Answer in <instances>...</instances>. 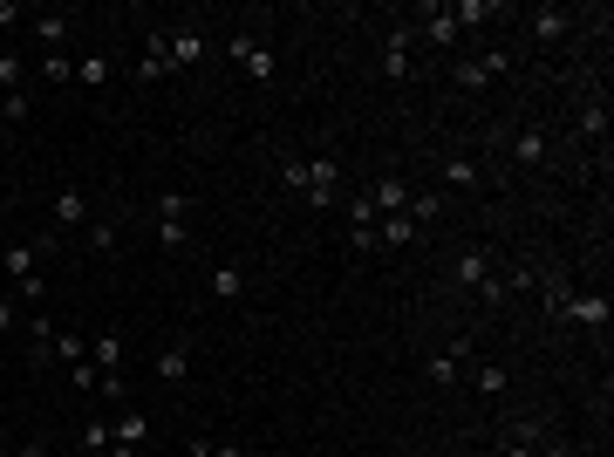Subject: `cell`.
I'll return each instance as SVG.
<instances>
[{
	"label": "cell",
	"mask_w": 614,
	"mask_h": 457,
	"mask_svg": "<svg viewBox=\"0 0 614 457\" xmlns=\"http://www.w3.org/2000/svg\"><path fill=\"white\" fill-rule=\"evenodd\" d=\"M48 246L55 239H14V246H0V280H7L14 301H41L48 294V280H41V253Z\"/></svg>",
	"instance_id": "obj_1"
},
{
	"label": "cell",
	"mask_w": 614,
	"mask_h": 457,
	"mask_svg": "<svg viewBox=\"0 0 614 457\" xmlns=\"http://www.w3.org/2000/svg\"><path fill=\"white\" fill-rule=\"evenodd\" d=\"M451 280H458L464 294H478V301H492V307L505 301V280H499V267H492V253H485V246H464L458 260H451Z\"/></svg>",
	"instance_id": "obj_2"
},
{
	"label": "cell",
	"mask_w": 614,
	"mask_h": 457,
	"mask_svg": "<svg viewBox=\"0 0 614 457\" xmlns=\"http://www.w3.org/2000/svg\"><path fill=\"white\" fill-rule=\"evenodd\" d=\"M499 76H512V55H505V48H478V55H458V62H451V82H458V89H492Z\"/></svg>",
	"instance_id": "obj_3"
},
{
	"label": "cell",
	"mask_w": 614,
	"mask_h": 457,
	"mask_svg": "<svg viewBox=\"0 0 614 457\" xmlns=\"http://www.w3.org/2000/svg\"><path fill=\"white\" fill-rule=\"evenodd\" d=\"M505 151H512L519 171H539V164L553 157V137H546V123H519V130L505 137Z\"/></svg>",
	"instance_id": "obj_4"
},
{
	"label": "cell",
	"mask_w": 614,
	"mask_h": 457,
	"mask_svg": "<svg viewBox=\"0 0 614 457\" xmlns=\"http://www.w3.org/2000/svg\"><path fill=\"white\" fill-rule=\"evenodd\" d=\"M335 191H342V164L335 157H307V205H335Z\"/></svg>",
	"instance_id": "obj_5"
},
{
	"label": "cell",
	"mask_w": 614,
	"mask_h": 457,
	"mask_svg": "<svg viewBox=\"0 0 614 457\" xmlns=\"http://www.w3.org/2000/svg\"><path fill=\"white\" fill-rule=\"evenodd\" d=\"M144 437H151V417H144V410H123V417L110 423V457H137Z\"/></svg>",
	"instance_id": "obj_6"
},
{
	"label": "cell",
	"mask_w": 614,
	"mask_h": 457,
	"mask_svg": "<svg viewBox=\"0 0 614 457\" xmlns=\"http://www.w3.org/2000/svg\"><path fill=\"white\" fill-rule=\"evenodd\" d=\"M348 246H355V253H376V205H369V191L348 198Z\"/></svg>",
	"instance_id": "obj_7"
},
{
	"label": "cell",
	"mask_w": 614,
	"mask_h": 457,
	"mask_svg": "<svg viewBox=\"0 0 614 457\" xmlns=\"http://www.w3.org/2000/svg\"><path fill=\"white\" fill-rule=\"evenodd\" d=\"M232 62H239L253 82H273V48L260 35H232Z\"/></svg>",
	"instance_id": "obj_8"
},
{
	"label": "cell",
	"mask_w": 614,
	"mask_h": 457,
	"mask_svg": "<svg viewBox=\"0 0 614 457\" xmlns=\"http://www.w3.org/2000/svg\"><path fill=\"white\" fill-rule=\"evenodd\" d=\"M464 355H471V348H464V342H451V348H430V362H423V376L437 382V389H458V382H464Z\"/></svg>",
	"instance_id": "obj_9"
},
{
	"label": "cell",
	"mask_w": 614,
	"mask_h": 457,
	"mask_svg": "<svg viewBox=\"0 0 614 457\" xmlns=\"http://www.w3.org/2000/svg\"><path fill=\"white\" fill-rule=\"evenodd\" d=\"M410 48H417V28H389L383 35V76L410 82Z\"/></svg>",
	"instance_id": "obj_10"
},
{
	"label": "cell",
	"mask_w": 614,
	"mask_h": 457,
	"mask_svg": "<svg viewBox=\"0 0 614 457\" xmlns=\"http://www.w3.org/2000/svg\"><path fill=\"white\" fill-rule=\"evenodd\" d=\"M55 232H89V191L82 185L55 191Z\"/></svg>",
	"instance_id": "obj_11"
},
{
	"label": "cell",
	"mask_w": 614,
	"mask_h": 457,
	"mask_svg": "<svg viewBox=\"0 0 614 457\" xmlns=\"http://www.w3.org/2000/svg\"><path fill=\"white\" fill-rule=\"evenodd\" d=\"M567 28H574V14H567V7H533V14H526V35H533L539 48L567 41Z\"/></svg>",
	"instance_id": "obj_12"
},
{
	"label": "cell",
	"mask_w": 614,
	"mask_h": 457,
	"mask_svg": "<svg viewBox=\"0 0 614 457\" xmlns=\"http://www.w3.org/2000/svg\"><path fill=\"white\" fill-rule=\"evenodd\" d=\"M553 321H580V328H608V294H567Z\"/></svg>",
	"instance_id": "obj_13"
},
{
	"label": "cell",
	"mask_w": 614,
	"mask_h": 457,
	"mask_svg": "<svg viewBox=\"0 0 614 457\" xmlns=\"http://www.w3.org/2000/svg\"><path fill=\"white\" fill-rule=\"evenodd\" d=\"M137 82H164V76H178L171 69V48H164V35H144V55H137V69H130Z\"/></svg>",
	"instance_id": "obj_14"
},
{
	"label": "cell",
	"mask_w": 614,
	"mask_h": 457,
	"mask_svg": "<svg viewBox=\"0 0 614 457\" xmlns=\"http://www.w3.org/2000/svg\"><path fill=\"white\" fill-rule=\"evenodd\" d=\"M417 41H430V48H458L451 14H444V7H423V14H417Z\"/></svg>",
	"instance_id": "obj_15"
},
{
	"label": "cell",
	"mask_w": 614,
	"mask_h": 457,
	"mask_svg": "<svg viewBox=\"0 0 614 457\" xmlns=\"http://www.w3.org/2000/svg\"><path fill=\"white\" fill-rule=\"evenodd\" d=\"M437 178H444L451 191H471V185H485V164H478L471 151H458V157H444V171H437Z\"/></svg>",
	"instance_id": "obj_16"
},
{
	"label": "cell",
	"mask_w": 614,
	"mask_h": 457,
	"mask_svg": "<svg viewBox=\"0 0 614 457\" xmlns=\"http://www.w3.org/2000/svg\"><path fill=\"white\" fill-rule=\"evenodd\" d=\"M164 48H171V69H192L198 55H205V35L185 21V28H171V35H164Z\"/></svg>",
	"instance_id": "obj_17"
},
{
	"label": "cell",
	"mask_w": 614,
	"mask_h": 457,
	"mask_svg": "<svg viewBox=\"0 0 614 457\" xmlns=\"http://www.w3.org/2000/svg\"><path fill=\"white\" fill-rule=\"evenodd\" d=\"M28 28H35L41 55H62V41H69V14H55V7H48V14H35Z\"/></svg>",
	"instance_id": "obj_18"
},
{
	"label": "cell",
	"mask_w": 614,
	"mask_h": 457,
	"mask_svg": "<svg viewBox=\"0 0 614 457\" xmlns=\"http://www.w3.org/2000/svg\"><path fill=\"white\" fill-rule=\"evenodd\" d=\"M157 382H192V348L185 342L157 348Z\"/></svg>",
	"instance_id": "obj_19"
},
{
	"label": "cell",
	"mask_w": 614,
	"mask_h": 457,
	"mask_svg": "<svg viewBox=\"0 0 614 457\" xmlns=\"http://www.w3.org/2000/svg\"><path fill=\"white\" fill-rule=\"evenodd\" d=\"M212 294H219V301H246V267H239V260H219V267H212Z\"/></svg>",
	"instance_id": "obj_20"
},
{
	"label": "cell",
	"mask_w": 614,
	"mask_h": 457,
	"mask_svg": "<svg viewBox=\"0 0 614 457\" xmlns=\"http://www.w3.org/2000/svg\"><path fill=\"white\" fill-rule=\"evenodd\" d=\"M89 362H96V369H103V376H123V335H96V342H89Z\"/></svg>",
	"instance_id": "obj_21"
},
{
	"label": "cell",
	"mask_w": 614,
	"mask_h": 457,
	"mask_svg": "<svg viewBox=\"0 0 614 457\" xmlns=\"http://www.w3.org/2000/svg\"><path fill=\"white\" fill-rule=\"evenodd\" d=\"M28 342H35V348H28V362L48 369V362H55V321H41V314H35V321H28Z\"/></svg>",
	"instance_id": "obj_22"
},
{
	"label": "cell",
	"mask_w": 614,
	"mask_h": 457,
	"mask_svg": "<svg viewBox=\"0 0 614 457\" xmlns=\"http://www.w3.org/2000/svg\"><path fill=\"white\" fill-rule=\"evenodd\" d=\"M471 382H478V396H505V389H512V369H505V362H478Z\"/></svg>",
	"instance_id": "obj_23"
},
{
	"label": "cell",
	"mask_w": 614,
	"mask_h": 457,
	"mask_svg": "<svg viewBox=\"0 0 614 457\" xmlns=\"http://www.w3.org/2000/svg\"><path fill=\"white\" fill-rule=\"evenodd\" d=\"M410 239H417V226H410L403 212H389L383 226H376V246H410Z\"/></svg>",
	"instance_id": "obj_24"
},
{
	"label": "cell",
	"mask_w": 614,
	"mask_h": 457,
	"mask_svg": "<svg viewBox=\"0 0 614 457\" xmlns=\"http://www.w3.org/2000/svg\"><path fill=\"white\" fill-rule=\"evenodd\" d=\"M444 14H451V28H478V21H492V7H485V0H451Z\"/></svg>",
	"instance_id": "obj_25"
},
{
	"label": "cell",
	"mask_w": 614,
	"mask_h": 457,
	"mask_svg": "<svg viewBox=\"0 0 614 457\" xmlns=\"http://www.w3.org/2000/svg\"><path fill=\"white\" fill-rule=\"evenodd\" d=\"M608 130V96H587L580 103V137H601Z\"/></svg>",
	"instance_id": "obj_26"
},
{
	"label": "cell",
	"mask_w": 614,
	"mask_h": 457,
	"mask_svg": "<svg viewBox=\"0 0 614 457\" xmlns=\"http://www.w3.org/2000/svg\"><path fill=\"white\" fill-rule=\"evenodd\" d=\"M82 451H89V457H110V417H89V423H82Z\"/></svg>",
	"instance_id": "obj_27"
},
{
	"label": "cell",
	"mask_w": 614,
	"mask_h": 457,
	"mask_svg": "<svg viewBox=\"0 0 614 457\" xmlns=\"http://www.w3.org/2000/svg\"><path fill=\"white\" fill-rule=\"evenodd\" d=\"M76 82H89V89H110V55H82V62H76Z\"/></svg>",
	"instance_id": "obj_28"
},
{
	"label": "cell",
	"mask_w": 614,
	"mask_h": 457,
	"mask_svg": "<svg viewBox=\"0 0 614 457\" xmlns=\"http://www.w3.org/2000/svg\"><path fill=\"white\" fill-rule=\"evenodd\" d=\"M82 355H89V342H82L76 328H55V362H69V369H76Z\"/></svg>",
	"instance_id": "obj_29"
},
{
	"label": "cell",
	"mask_w": 614,
	"mask_h": 457,
	"mask_svg": "<svg viewBox=\"0 0 614 457\" xmlns=\"http://www.w3.org/2000/svg\"><path fill=\"white\" fill-rule=\"evenodd\" d=\"M82 246H89V253H116V226H110V219H89Z\"/></svg>",
	"instance_id": "obj_30"
},
{
	"label": "cell",
	"mask_w": 614,
	"mask_h": 457,
	"mask_svg": "<svg viewBox=\"0 0 614 457\" xmlns=\"http://www.w3.org/2000/svg\"><path fill=\"white\" fill-rule=\"evenodd\" d=\"M280 191L307 198V157H287V164H280Z\"/></svg>",
	"instance_id": "obj_31"
},
{
	"label": "cell",
	"mask_w": 614,
	"mask_h": 457,
	"mask_svg": "<svg viewBox=\"0 0 614 457\" xmlns=\"http://www.w3.org/2000/svg\"><path fill=\"white\" fill-rule=\"evenodd\" d=\"M35 76H48V82H76V62H69V55H41Z\"/></svg>",
	"instance_id": "obj_32"
},
{
	"label": "cell",
	"mask_w": 614,
	"mask_h": 457,
	"mask_svg": "<svg viewBox=\"0 0 614 457\" xmlns=\"http://www.w3.org/2000/svg\"><path fill=\"white\" fill-rule=\"evenodd\" d=\"M157 232H164V246H171V253H185V246H192V226H185V219H157Z\"/></svg>",
	"instance_id": "obj_33"
},
{
	"label": "cell",
	"mask_w": 614,
	"mask_h": 457,
	"mask_svg": "<svg viewBox=\"0 0 614 457\" xmlns=\"http://www.w3.org/2000/svg\"><path fill=\"white\" fill-rule=\"evenodd\" d=\"M157 219H192V198H185V191H164V198H157Z\"/></svg>",
	"instance_id": "obj_34"
},
{
	"label": "cell",
	"mask_w": 614,
	"mask_h": 457,
	"mask_svg": "<svg viewBox=\"0 0 614 457\" xmlns=\"http://www.w3.org/2000/svg\"><path fill=\"white\" fill-rule=\"evenodd\" d=\"M69 376H76V389H82V396H96V389H103V369H96L89 355H82V362H76V369H69Z\"/></svg>",
	"instance_id": "obj_35"
},
{
	"label": "cell",
	"mask_w": 614,
	"mask_h": 457,
	"mask_svg": "<svg viewBox=\"0 0 614 457\" xmlns=\"http://www.w3.org/2000/svg\"><path fill=\"white\" fill-rule=\"evenodd\" d=\"M21 116H28V89H21V96H0V123H7V130H14Z\"/></svg>",
	"instance_id": "obj_36"
},
{
	"label": "cell",
	"mask_w": 614,
	"mask_h": 457,
	"mask_svg": "<svg viewBox=\"0 0 614 457\" xmlns=\"http://www.w3.org/2000/svg\"><path fill=\"white\" fill-rule=\"evenodd\" d=\"M14 321H21V301H14V294H0V335H7Z\"/></svg>",
	"instance_id": "obj_37"
},
{
	"label": "cell",
	"mask_w": 614,
	"mask_h": 457,
	"mask_svg": "<svg viewBox=\"0 0 614 457\" xmlns=\"http://www.w3.org/2000/svg\"><path fill=\"white\" fill-rule=\"evenodd\" d=\"M192 457H246V451H239V444H219V451H212V444L198 437V444H192Z\"/></svg>",
	"instance_id": "obj_38"
},
{
	"label": "cell",
	"mask_w": 614,
	"mask_h": 457,
	"mask_svg": "<svg viewBox=\"0 0 614 457\" xmlns=\"http://www.w3.org/2000/svg\"><path fill=\"white\" fill-rule=\"evenodd\" d=\"M7 457H55V451H48L41 437H28V444H14V451H7Z\"/></svg>",
	"instance_id": "obj_39"
},
{
	"label": "cell",
	"mask_w": 614,
	"mask_h": 457,
	"mask_svg": "<svg viewBox=\"0 0 614 457\" xmlns=\"http://www.w3.org/2000/svg\"><path fill=\"white\" fill-rule=\"evenodd\" d=\"M21 14H28V7H21V0H0V28H14V21H21Z\"/></svg>",
	"instance_id": "obj_40"
},
{
	"label": "cell",
	"mask_w": 614,
	"mask_h": 457,
	"mask_svg": "<svg viewBox=\"0 0 614 457\" xmlns=\"http://www.w3.org/2000/svg\"><path fill=\"white\" fill-rule=\"evenodd\" d=\"M499 457H539V451H533V444H512V437H505V451H499Z\"/></svg>",
	"instance_id": "obj_41"
},
{
	"label": "cell",
	"mask_w": 614,
	"mask_h": 457,
	"mask_svg": "<svg viewBox=\"0 0 614 457\" xmlns=\"http://www.w3.org/2000/svg\"><path fill=\"white\" fill-rule=\"evenodd\" d=\"M7 144H14V137H7V130H0V157H7Z\"/></svg>",
	"instance_id": "obj_42"
},
{
	"label": "cell",
	"mask_w": 614,
	"mask_h": 457,
	"mask_svg": "<svg viewBox=\"0 0 614 457\" xmlns=\"http://www.w3.org/2000/svg\"><path fill=\"white\" fill-rule=\"evenodd\" d=\"M0 457H7V451H0Z\"/></svg>",
	"instance_id": "obj_43"
}]
</instances>
